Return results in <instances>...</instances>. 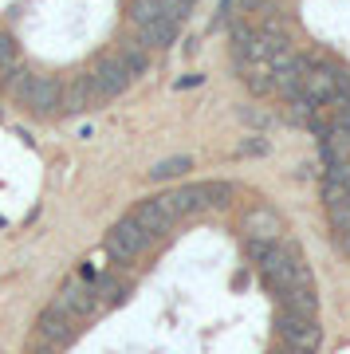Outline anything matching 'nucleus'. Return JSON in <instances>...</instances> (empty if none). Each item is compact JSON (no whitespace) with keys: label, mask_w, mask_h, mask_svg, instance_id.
Listing matches in <instances>:
<instances>
[{"label":"nucleus","mask_w":350,"mask_h":354,"mask_svg":"<svg viewBox=\"0 0 350 354\" xmlns=\"http://www.w3.org/2000/svg\"><path fill=\"white\" fill-rule=\"evenodd\" d=\"M326 216H331V228H335V232H350V201L326 205Z\"/></svg>","instance_id":"nucleus-19"},{"label":"nucleus","mask_w":350,"mask_h":354,"mask_svg":"<svg viewBox=\"0 0 350 354\" xmlns=\"http://www.w3.org/2000/svg\"><path fill=\"white\" fill-rule=\"evenodd\" d=\"M118 59L130 67V75H142V71L150 67V51H146V48L134 39V44H122V48H118Z\"/></svg>","instance_id":"nucleus-16"},{"label":"nucleus","mask_w":350,"mask_h":354,"mask_svg":"<svg viewBox=\"0 0 350 354\" xmlns=\"http://www.w3.org/2000/svg\"><path fill=\"white\" fill-rule=\"evenodd\" d=\"M28 354H59V351H55V346H48V342H39V339H36V346H32Z\"/></svg>","instance_id":"nucleus-22"},{"label":"nucleus","mask_w":350,"mask_h":354,"mask_svg":"<svg viewBox=\"0 0 350 354\" xmlns=\"http://www.w3.org/2000/svg\"><path fill=\"white\" fill-rule=\"evenodd\" d=\"M177 28H181V20H174V16H158V20H150V24L138 28V44L146 51H162L169 48L177 39Z\"/></svg>","instance_id":"nucleus-9"},{"label":"nucleus","mask_w":350,"mask_h":354,"mask_svg":"<svg viewBox=\"0 0 350 354\" xmlns=\"http://www.w3.org/2000/svg\"><path fill=\"white\" fill-rule=\"evenodd\" d=\"M12 71H20V44L8 32H0V75L8 79Z\"/></svg>","instance_id":"nucleus-17"},{"label":"nucleus","mask_w":350,"mask_h":354,"mask_svg":"<svg viewBox=\"0 0 350 354\" xmlns=\"http://www.w3.org/2000/svg\"><path fill=\"white\" fill-rule=\"evenodd\" d=\"M275 330H279V342L295 354H315L319 342H323V327L315 315H295V311H284L275 319Z\"/></svg>","instance_id":"nucleus-4"},{"label":"nucleus","mask_w":350,"mask_h":354,"mask_svg":"<svg viewBox=\"0 0 350 354\" xmlns=\"http://www.w3.org/2000/svg\"><path fill=\"white\" fill-rule=\"evenodd\" d=\"M95 102H99V95H95V87H91V75H79L71 87L63 91V111L67 114L87 111V106H95Z\"/></svg>","instance_id":"nucleus-14"},{"label":"nucleus","mask_w":350,"mask_h":354,"mask_svg":"<svg viewBox=\"0 0 350 354\" xmlns=\"http://www.w3.org/2000/svg\"><path fill=\"white\" fill-rule=\"evenodd\" d=\"M193 4H197V0H165V8H169V12L177 16V20H185V16H189V8H193Z\"/></svg>","instance_id":"nucleus-20"},{"label":"nucleus","mask_w":350,"mask_h":354,"mask_svg":"<svg viewBox=\"0 0 350 354\" xmlns=\"http://www.w3.org/2000/svg\"><path fill=\"white\" fill-rule=\"evenodd\" d=\"M91 75V87H95V95H99V102H107V99H118V95H122L126 87H130V67L122 64V59H118V51H114V55H102L99 64L91 67L87 71Z\"/></svg>","instance_id":"nucleus-6"},{"label":"nucleus","mask_w":350,"mask_h":354,"mask_svg":"<svg viewBox=\"0 0 350 354\" xmlns=\"http://www.w3.org/2000/svg\"><path fill=\"white\" fill-rule=\"evenodd\" d=\"M335 244H338V252L350 260V232H335Z\"/></svg>","instance_id":"nucleus-21"},{"label":"nucleus","mask_w":350,"mask_h":354,"mask_svg":"<svg viewBox=\"0 0 350 354\" xmlns=\"http://www.w3.org/2000/svg\"><path fill=\"white\" fill-rule=\"evenodd\" d=\"M272 354H295V351H288V346H279V351H272Z\"/></svg>","instance_id":"nucleus-23"},{"label":"nucleus","mask_w":350,"mask_h":354,"mask_svg":"<svg viewBox=\"0 0 350 354\" xmlns=\"http://www.w3.org/2000/svg\"><path fill=\"white\" fill-rule=\"evenodd\" d=\"M4 83H8V95H12L16 102H24L28 111H36V114L63 111V91L67 87H63L55 75H39V71L20 67V71H12Z\"/></svg>","instance_id":"nucleus-1"},{"label":"nucleus","mask_w":350,"mask_h":354,"mask_svg":"<svg viewBox=\"0 0 350 354\" xmlns=\"http://www.w3.org/2000/svg\"><path fill=\"white\" fill-rule=\"evenodd\" d=\"M279 299H284V311H295V315H315V319H319V291H315V283L288 288Z\"/></svg>","instance_id":"nucleus-11"},{"label":"nucleus","mask_w":350,"mask_h":354,"mask_svg":"<svg viewBox=\"0 0 350 354\" xmlns=\"http://www.w3.org/2000/svg\"><path fill=\"white\" fill-rule=\"evenodd\" d=\"M154 244V232L142 221H134V216H122L118 225H111V232H107V256H111L114 264H130V260H138V256L146 252Z\"/></svg>","instance_id":"nucleus-2"},{"label":"nucleus","mask_w":350,"mask_h":354,"mask_svg":"<svg viewBox=\"0 0 350 354\" xmlns=\"http://www.w3.org/2000/svg\"><path fill=\"white\" fill-rule=\"evenodd\" d=\"M338 83H342V71L335 67H315L311 59H303L300 67V83H295V99L311 102V106H326V102L338 99Z\"/></svg>","instance_id":"nucleus-3"},{"label":"nucleus","mask_w":350,"mask_h":354,"mask_svg":"<svg viewBox=\"0 0 350 354\" xmlns=\"http://www.w3.org/2000/svg\"><path fill=\"white\" fill-rule=\"evenodd\" d=\"M130 216H134V221H142V225L150 228L154 236H158V232H169V228L181 221V213H177V205H174V197H169V193H162V197H150V201H142Z\"/></svg>","instance_id":"nucleus-8"},{"label":"nucleus","mask_w":350,"mask_h":354,"mask_svg":"<svg viewBox=\"0 0 350 354\" xmlns=\"http://www.w3.org/2000/svg\"><path fill=\"white\" fill-rule=\"evenodd\" d=\"M51 307H59L63 315H71V319H91L95 311H99V299H95V279L87 276H75L71 283H63L59 295L51 299Z\"/></svg>","instance_id":"nucleus-5"},{"label":"nucleus","mask_w":350,"mask_h":354,"mask_svg":"<svg viewBox=\"0 0 350 354\" xmlns=\"http://www.w3.org/2000/svg\"><path fill=\"white\" fill-rule=\"evenodd\" d=\"M75 335H79V319H71V315H63L59 307H44V315H39V323H36V339L39 342H48V346H55V351H63L67 342H75Z\"/></svg>","instance_id":"nucleus-7"},{"label":"nucleus","mask_w":350,"mask_h":354,"mask_svg":"<svg viewBox=\"0 0 350 354\" xmlns=\"http://www.w3.org/2000/svg\"><path fill=\"white\" fill-rule=\"evenodd\" d=\"M244 232H248V241H279L284 221H279L272 209H252V213L244 216Z\"/></svg>","instance_id":"nucleus-10"},{"label":"nucleus","mask_w":350,"mask_h":354,"mask_svg":"<svg viewBox=\"0 0 350 354\" xmlns=\"http://www.w3.org/2000/svg\"><path fill=\"white\" fill-rule=\"evenodd\" d=\"M158 16H174L169 8H165V0H134V4H130V20H134V28L150 24V20H158Z\"/></svg>","instance_id":"nucleus-15"},{"label":"nucleus","mask_w":350,"mask_h":354,"mask_svg":"<svg viewBox=\"0 0 350 354\" xmlns=\"http://www.w3.org/2000/svg\"><path fill=\"white\" fill-rule=\"evenodd\" d=\"M323 158H326V165L331 162H350V127L331 122V127L323 130Z\"/></svg>","instance_id":"nucleus-12"},{"label":"nucleus","mask_w":350,"mask_h":354,"mask_svg":"<svg viewBox=\"0 0 350 354\" xmlns=\"http://www.w3.org/2000/svg\"><path fill=\"white\" fill-rule=\"evenodd\" d=\"M185 169H193L189 158H165V162H158L150 169V181H169V177H181Z\"/></svg>","instance_id":"nucleus-18"},{"label":"nucleus","mask_w":350,"mask_h":354,"mask_svg":"<svg viewBox=\"0 0 350 354\" xmlns=\"http://www.w3.org/2000/svg\"><path fill=\"white\" fill-rule=\"evenodd\" d=\"M126 291H130V283H126L118 272L99 276V279H95V299H99V311H107V307H114V304H122Z\"/></svg>","instance_id":"nucleus-13"}]
</instances>
